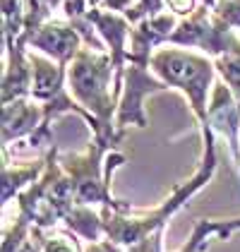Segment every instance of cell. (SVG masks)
<instances>
[{
	"instance_id": "cell-4",
	"label": "cell",
	"mask_w": 240,
	"mask_h": 252,
	"mask_svg": "<svg viewBox=\"0 0 240 252\" xmlns=\"http://www.w3.org/2000/svg\"><path fill=\"white\" fill-rule=\"evenodd\" d=\"M84 17L94 24V29L99 32V36L106 41V46L111 51V58H113V65H116L113 87H116V94H118L120 82H122V67L127 63V56H130L127 41H130V34H132V22L125 17V12L99 10V7H89V12Z\"/></svg>"
},
{
	"instance_id": "cell-6",
	"label": "cell",
	"mask_w": 240,
	"mask_h": 252,
	"mask_svg": "<svg viewBox=\"0 0 240 252\" xmlns=\"http://www.w3.org/2000/svg\"><path fill=\"white\" fill-rule=\"evenodd\" d=\"M178 15L173 12H159L151 17L135 22L132 34H130V56L127 63H137V65H147L149 67V58L156 51V46L166 43L168 36L173 34V29L178 27Z\"/></svg>"
},
{
	"instance_id": "cell-10",
	"label": "cell",
	"mask_w": 240,
	"mask_h": 252,
	"mask_svg": "<svg viewBox=\"0 0 240 252\" xmlns=\"http://www.w3.org/2000/svg\"><path fill=\"white\" fill-rule=\"evenodd\" d=\"M214 12L226 22L231 29H240V0H216Z\"/></svg>"
},
{
	"instance_id": "cell-7",
	"label": "cell",
	"mask_w": 240,
	"mask_h": 252,
	"mask_svg": "<svg viewBox=\"0 0 240 252\" xmlns=\"http://www.w3.org/2000/svg\"><path fill=\"white\" fill-rule=\"evenodd\" d=\"M207 116H209V127L228 139L231 152L240 163V101L236 98V94L231 92V87L226 82L214 84V94L209 101Z\"/></svg>"
},
{
	"instance_id": "cell-3",
	"label": "cell",
	"mask_w": 240,
	"mask_h": 252,
	"mask_svg": "<svg viewBox=\"0 0 240 252\" xmlns=\"http://www.w3.org/2000/svg\"><path fill=\"white\" fill-rule=\"evenodd\" d=\"M168 89V84L161 77L151 75L147 65L130 63L125 70V87H122V101L116 111V127L122 132L127 125L147 127V116H144V96Z\"/></svg>"
},
{
	"instance_id": "cell-9",
	"label": "cell",
	"mask_w": 240,
	"mask_h": 252,
	"mask_svg": "<svg viewBox=\"0 0 240 252\" xmlns=\"http://www.w3.org/2000/svg\"><path fill=\"white\" fill-rule=\"evenodd\" d=\"M214 65H216V72L223 77V82L231 87V92L240 101V46L214 58Z\"/></svg>"
},
{
	"instance_id": "cell-8",
	"label": "cell",
	"mask_w": 240,
	"mask_h": 252,
	"mask_svg": "<svg viewBox=\"0 0 240 252\" xmlns=\"http://www.w3.org/2000/svg\"><path fill=\"white\" fill-rule=\"evenodd\" d=\"M43 123V103L24 96L2 103V142L10 147L12 139L34 135Z\"/></svg>"
},
{
	"instance_id": "cell-12",
	"label": "cell",
	"mask_w": 240,
	"mask_h": 252,
	"mask_svg": "<svg viewBox=\"0 0 240 252\" xmlns=\"http://www.w3.org/2000/svg\"><path fill=\"white\" fill-rule=\"evenodd\" d=\"M89 2H91V7L101 2V5H106L108 10H116V12H127L132 0H89Z\"/></svg>"
},
{
	"instance_id": "cell-2",
	"label": "cell",
	"mask_w": 240,
	"mask_h": 252,
	"mask_svg": "<svg viewBox=\"0 0 240 252\" xmlns=\"http://www.w3.org/2000/svg\"><path fill=\"white\" fill-rule=\"evenodd\" d=\"M151 72L161 77L168 87H178L185 96L190 98L192 113L197 116L202 132L211 130L209 116H207V94L214 87V72L216 65L209 56H197L182 48H156L149 58Z\"/></svg>"
},
{
	"instance_id": "cell-1",
	"label": "cell",
	"mask_w": 240,
	"mask_h": 252,
	"mask_svg": "<svg viewBox=\"0 0 240 252\" xmlns=\"http://www.w3.org/2000/svg\"><path fill=\"white\" fill-rule=\"evenodd\" d=\"M116 70L111 53L96 51L91 46H82L80 53L67 65V84L77 103L84 106L99 120V135L94 139L116 147L122 132L113 125V116L118 111L116 89H111V72Z\"/></svg>"
},
{
	"instance_id": "cell-5",
	"label": "cell",
	"mask_w": 240,
	"mask_h": 252,
	"mask_svg": "<svg viewBox=\"0 0 240 252\" xmlns=\"http://www.w3.org/2000/svg\"><path fill=\"white\" fill-rule=\"evenodd\" d=\"M82 39L80 29L72 22H60V20H46L39 29L27 39V46L36 48L41 53H46L48 58H53L60 65H70V60L80 53Z\"/></svg>"
},
{
	"instance_id": "cell-11",
	"label": "cell",
	"mask_w": 240,
	"mask_h": 252,
	"mask_svg": "<svg viewBox=\"0 0 240 252\" xmlns=\"http://www.w3.org/2000/svg\"><path fill=\"white\" fill-rule=\"evenodd\" d=\"M200 5H202V0H166V7H168L173 15H178V17L192 15Z\"/></svg>"
}]
</instances>
